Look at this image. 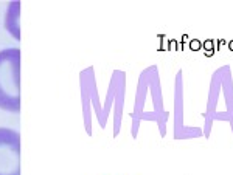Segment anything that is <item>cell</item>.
Listing matches in <instances>:
<instances>
[{
  "label": "cell",
  "mask_w": 233,
  "mask_h": 175,
  "mask_svg": "<svg viewBox=\"0 0 233 175\" xmlns=\"http://www.w3.org/2000/svg\"><path fill=\"white\" fill-rule=\"evenodd\" d=\"M0 109L9 113L20 112V50L0 51Z\"/></svg>",
  "instance_id": "6da1fadb"
},
{
  "label": "cell",
  "mask_w": 233,
  "mask_h": 175,
  "mask_svg": "<svg viewBox=\"0 0 233 175\" xmlns=\"http://www.w3.org/2000/svg\"><path fill=\"white\" fill-rule=\"evenodd\" d=\"M0 175H20V135L0 127Z\"/></svg>",
  "instance_id": "7a4b0ae2"
},
{
  "label": "cell",
  "mask_w": 233,
  "mask_h": 175,
  "mask_svg": "<svg viewBox=\"0 0 233 175\" xmlns=\"http://www.w3.org/2000/svg\"><path fill=\"white\" fill-rule=\"evenodd\" d=\"M202 47L205 48V56H213L215 54V43H213V40H205L204 43H202Z\"/></svg>",
  "instance_id": "3957f363"
},
{
  "label": "cell",
  "mask_w": 233,
  "mask_h": 175,
  "mask_svg": "<svg viewBox=\"0 0 233 175\" xmlns=\"http://www.w3.org/2000/svg\"><path fill=\"white\" fill-rule=\"evenodd\" d=\"M190 47H191V50H201L202 48V42L201 40H191Z\"/></svg>",
  "instance_id": "277c9868"
},
{
  "label": "cell",
  "mask_w": 233,
  "mask_h": 175,
  "mask_svg": "<svg viewBox=\"0 0 233 175\" xmlns=\"http://www.w3.org/2000/svg\"><path fill=\"white\" fill-rule=\"evenodd\" d=\"M229 48H230V51H233V40L229 42Z\"/></svg>",
  "instance_id": "5b68a950"
},
{
  "label": "cell",
  "mask_w": 233,
  "mask_h": 175,
  "mask_svg": "<svg viewBox=\"0 0 233 175\" xmlns=\"http://www.w3.org/2000/svg\"><path fill=\"white\" fill-rule=\"evenodd\" d=\"M225 43H227V42H225L224 39H221V40H219V45H225Z\"/></svg>",
  "instance_id": "8992f818"
}]
</instances>
